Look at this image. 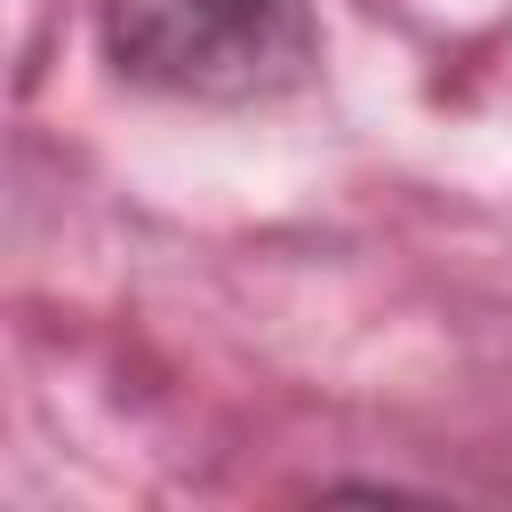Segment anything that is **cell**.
Wrapping results in <instances>:
<instances>
[{
	"label": "cell",
	"mask_w": 512,
	"mask_h": 512,
	"mask_svg": "<svg viewBox=\"0 0 512 512\" xmlns=\"http://www.w3.org/2000/svg\"><path fill=\"white\" fill-rule=\"evenodd\" d=\"M104 48L152 96L256 104L320 64V24L304 0H104Z\"/></svg>",
	"instance_id": "6da1fadb"
}]
</instances>
